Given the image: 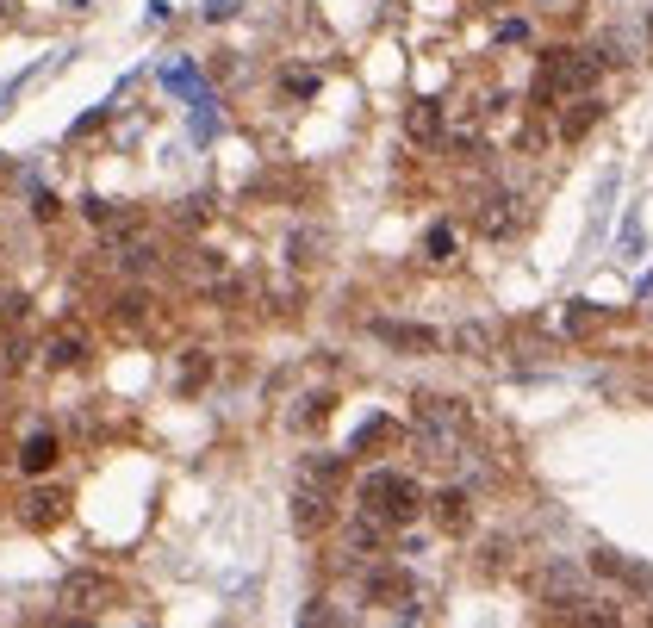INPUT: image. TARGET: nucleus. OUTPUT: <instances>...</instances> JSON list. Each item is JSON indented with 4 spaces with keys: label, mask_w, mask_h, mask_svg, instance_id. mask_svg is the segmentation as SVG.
<instances>
[{
    "label": "nucleus",
    "mask_w": 653,
    "mask_h": 628,
    "mask_svg": "<svg viewBox=\"0 0 653 628\" xmlns=\"http://www.w3.org/2000/svg\"><path fill=\"white\" fill-rule=\"evenodd\" d=\"M392 436H399V423H392V417H374V423H361V430H355L349 454H367V448H380V442H392Z\"/></svg>",
    "instance_id": "obj_16"
},
{
    "label": "nucleus",
    "mask_w": 653,
    "mask_h": 628,
    "mask_svg": "<svg viewBox=\"0 0 653 628\" xmlns=\"http://www.w3.org/2000/svg\"><path fill=\"white\" fill-rule=\"evenodd\" d=\"M591 573H610V579H622V585H635V591H647L653 585V573H647V566H635V560H616V554H591Z\"/></svg>",
    "instance_id": "obj_13"
},
{
    "label": "nucleus",
    "mask_w": 653,
    "mask_h": 628,
    "mask_svg": "<svg viewBox=\"0 0 653 628\" xmlns=\"http://www.w3.org/2000/svg\"><path fill=\"white\" fill-rule=\"evenodd\" d=\"M56 461H63V442H56V436H32V442L19 448V467L32 473V479H44V473H50Z\"/></svg>",
    "instance_id": "obj_12"
},
{
    "label": "nucleus",
    "mask_w": 653,
    "mask_h": 628,
    "mask_svg": "<svg viewBox=\"0 0 653 628\" xmlns=\"http://www.w3.org/2000/svg\"><path fill=\"white\" fill-rule=\"evenodd\" d=\"M647 32H653V19H647Z\"/></svg>",
    "instance_id": "obj_22"
},
{
    "label": "nucleus",
    "mask_w": 653,
    "mask_h": 628,
    "mask_svg": "<svg viewBox=\"0 0 653 628\" xmlns=\"http://www.w3.org/2000/svg\"><path fill=\"white\" fill-rule=\"evenodd\" d=\"M405 131H411V144H442V131H448L442 106H436V100H411V112H405Z\"/></svg>",
    "instance_id": "obj_10"
},
{
    "label": "nucleus",
    "mask_w": 653,
    "mask_h": 628,
    "mask_svg": "<svg viewBox=\"0 0 653 628\" xmlns=\"http://www.w3.org/2000/svg\"><path fill=\"white\" fill-rule=\"evenodd\" d=\"M63 510H69V498H63V492H44V485H38V492L25 498L19 517H25V529H56V523H63Z\"/></svg>",
    "instance_id": "obj_11"
},
{
    "label": "nucleus",
    "mask_w": 653,
    "mask_h": 628,
    "mask_svg": "<svg viewBox=\"0 0 653 628\" xmlns=\"http://www.w3.org/2000/svg\"><path fill=\"white\" fill-rule=\"evenodd\" d=\"M517 224H523V199L517 193H504V187L479 193V206H473V231L479 237H510Z\"/></svg>",
    "instance_id": "obj_3"
},
{
    "label": "nucleus",
    "mask_w": 653,
    "mask_h": 628,
    "mask_svg": "<svg viewBox=\"0 0 653 628\" xmlns=\"http://www.w3.org/2000/svg\"><path fill=\"white\" fill-rule=\"evenodd\" d=\"M423 255H430V262H448V255H454V231H448V224H436V231L423 237Z\"/></svg>",
    "instance_id": "obj_18"
},
{
    "label": "nucleus",
    "mask_w": 653,
    "mask_h": 628,
    "mask_svg": "<svg viewBox=\"0 0 653 628\" xmlns=\"http://www.w3.org/2000/svg\"><path fill=\"white\" fill-rule=\"evenodd\" d=\"M367 604H411V573H399V566H374L367 573Z\"/></svg>",
    "instance_id": "obj_8"
},
{
    "label": "nucleus",
    "mask_w": 653,
    "mask_h": 628,
    "mask_svg": "<svg viewBox=\"0 0 653 628\" xmlns=\"http://www.w3.org/2000/svg\"><path fill=\"white\" fill-rule=\"evenodd\" d=\"M374 336L386 342V349H399V355H436L442 349V330L405 324V318H374Z\"/></svg>",
    "instance_id": "obj_5"
},
{
    "label": "nucleus",
    "mask_w": 653,
    "mask_h": 628,
    "mask_svg": "<svg viewBox=\"0 0 653 628\" xmlns=\"http://www.w3.org/2000/svg\"><path fill=\"white\" fill-rule=\"evenodd\" d=\"M598 81V63H591L585 50H548L542 56V75H535V100H560V94H573V88H591Z\"/></svg>",
    "instance_id": "obj_2"
},
{
    "label": "nucleus",
    "mask_w": 653,
    "mask_h": 628,
    "mask_svg": "<svg viewBox=\"0 0 653 628\" xmlns=\"http://www.w3.org/2000/svg\"><path fill=\"white\" fill-rule=\"evenodd\" d=\"M535 597H542V604H585V585H579L573 566H548V573L535 579Z\"/></svg>",
    "instance_id": "obj_9"
},
{
    "label": "nucleus",
    "mask_w": 653,
    "mask_h": 628,
    "mask_svg": "<svg viewBox=\"0 0 653 628\" xmlns=\"http://www.w3.org/2000/svg\"><path fill=\"white\" fill-rule=\"evenodd\" d=\"M56 212H63V199H56V193H38V199H32V218H44V224H50Z\"/></svg>",
    "instance_id": "obj_20"
},
{
    "label": "nucleus",
    "mask_w": 653,
    "mask_h": 628,
    "mask_svg": "<svg viewBox=\"0 0 653 628\" xmlns=\"http://www.w3.org/2000/svg\"><path fill=\"white\" fill-rule=\"evenodd\" d=\"M330 517H336V504H330V485L305 479L299 492H293V529H299V535H318Z\"/></svg>",
    "instance_id": "obj_6"
},
{
    "label": "nucleus",
    "mask_w": 653,
    "mask_h": 628,
    "mask_svg": "<svg viewBox=\"0 0 653 628\" xmlns=\"http://www.w3.org/2000/svg\"><path fill=\"white\" fill-rule=\"evenodd\" d=\"M604 119V100H579V112H566V125H560V137H585L591 125Z\"/></svg>",
    "instance_id": "obj_17"
},
{
    "label": "nucleus",
    "mask_w": 653,
    "mask_h": 628,
    "mask_svg": "<svg viewBox=\"0 0 653 628\" xmlns=\"http://www.w3.org/2000/svg\"><path fill=\"white\" fill-rule=\"evenodd\" d=\"M566 324H573V336H585L591 324H598V311H585V305H573V318H566Z\"/></svg>",
    "instance_id": "obj_21"
},
{
    "label": "nucleus",
    "mask_w": 653,
    "mask_h": 628,
    "mask_svg": "<svg viewBox=\"0 0 653 628\" xmlns=\"http://www.w3.org/2000/svg\"><path fill=\"white\" fill-rule=\"evenodd\" d=\"M112 318H119V324H137V318H150V293H125Z\"/></svg>",
    "instance_id": "obj_19"
},
{
    "label": "nucleus",
    "mask_w": 653,
    "mask_h": 628,
    "mask_svg": "<svg viewBox=\"0 0 653 628\" xmlns=\"http://www.w3.org/2000/svg\"><path fill=\"white\" fill-rule=\"evenodd\" d=\"M56 604L75 610V616H100L112 604V579L106 573H69L63 585H56Z\"/></svg>",
    "instance_id": "obj_4"
},
{
    "label": "nucleus",
    "mask_w": 653,
    "mask_h": 628,
    "mask_svg": "<svg viewBox=\"0 0 653 628\" xmlns=\"http://www.w3.org/2000/svg\"><path fill=\"white\" fill-rule=\"evenodd\" d=\"M44 361H50V367H81V361H88V336H81V330H63V336H50Z\"/></svg>",
    "instance_id": "obj_14"
},
{
    "label": "nucleus",
    "mask_w": 653,
    "mask_h": 628,
    "mask_svg": "<svg viewBox=\"0 0 653 628\" xmlns=\"http://www.w3.org/2000/svg\"><path fill=\"white\" fill-rule=\"evenodd\" d=\"M492 324H461V330H454V349H461L467 361H492Z\"/></svg>",
    "instance_id": "obj_15"
},
{
    "label": "nucleus",
    "mask_w": 653,
    "mask_h": 628,
    "mask_svg": "<svg viewBox=\"0 0 653 628\" xmlns=\"http://www.w3.org/2000/svg\"><path fill=\"white\" fill-rule=\"evenodd\" d=\"M361 510L374 523H386V529H405V523H417V510H423V485L411 479V473H392V467H374L361 479Z\"/></svg>",
    "instance_id": "obj_1"
},
{
    "label": "nucleus",
    "mask_w": 653,
    "mask_h": 628,
    "mask_svg": "<svg viewBox=\"0 0 653 628\" xmlns=\"http://www.w3.org/2000/svg\"><path fill=\"white\" fill-rule=\"evenodd\" d=\"M423 504H430V517H436L442 535H467V529H473V498L461 492V485H448V492L423 498Z\"/></svg>",
    "instance_id": "obj_7"
}]
</instances>
